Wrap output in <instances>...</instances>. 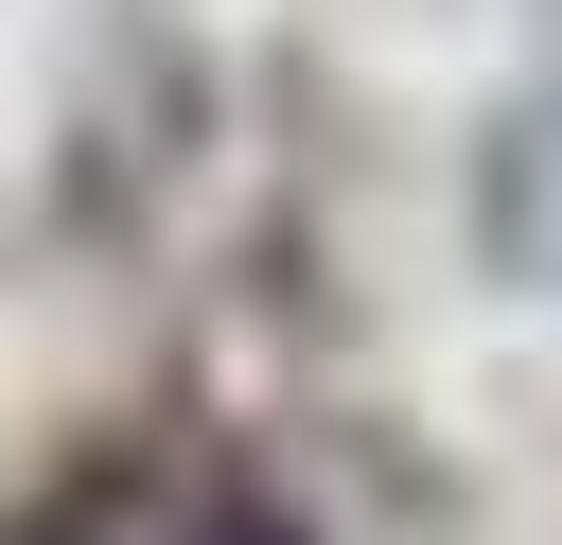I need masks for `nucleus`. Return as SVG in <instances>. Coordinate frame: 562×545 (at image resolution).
Listing matches in <instances>:
<instances>
[{"mask_svg":"<svg viewBox=\"0 0 562 545\" xmlns=\"http://www.w3.org/2000/svg\"><path fill=\"white\" fill-rule=\"evenodd\" d=\"M0 545H316V527H299L228 440H193V422H105V440H70L53 475H18Z\"/></svg>","mask_w":562,"mask_h":545,"instance_id":"1","label":"nucleus"}]
</instances>
